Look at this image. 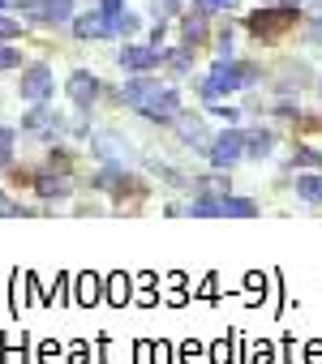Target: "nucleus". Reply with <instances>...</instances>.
I'll list each match as a JSON object with an SVG mask.
<instances>
[{"mask_svg":"<svg viewBox=\"0 0 322 364\" xmlns=\"http://www.w3.org/2000/svg\"><path fill=\"white\" fill-rule=\"evenodd\" d=\"M172 129H177V141L185 146V150H194V154H207V146H211V129H207V120L202 116H194V112H177L172 116Z\"/></svg>","mask_w":322,"mask_h":364,"instance_id":"0eeeda50","label":"nucleus"},{"mask_svg":"<svg viewBox=\"0 0 322 364\" xmlns=\"http://www.w3.org/2000/svg\"><path fill=\"white\" fill-rule=\"evenodd\" d=\"M215 52H219V56H232V31H224V35L215 39Z\"/></svg>","mask_w":322,"mask_h":364,"instance_id":"2f4dec72","label":"nucleus"},{"mask_svg":"<svg viewBox=\"0 0 322 364\" xmlns=\"http://www.w3.org/2000/svg\"><path fill=\"white\" fill-rule=\"evenodd\" d=\"M90 154L103 163V167H125V171H133L137 167V146L120 133V129H90Z\"/></svg>","mask_w":322,"mask_h":364,"instance_id":"f03ea898","label":"nucleus"},{"mask_svg":"<svg viewBox=\"0 0 322 364\" xmlns=\"http://www.w3.org/2000/svg\"><path fill=\"white\" fill-rule=\"evenodd\" d=\"M275 150H279V133H271V129H245V159L262 163Z\"/></svg>","mask_w":322,"mask_h":364,"instance_id":"ddd939ff","label":"nucleus"},{"mask_svg":"<svg viewBox=\"0 0 322 364\" xmlns=\"http://www.w3.org/2000/svg\"><path fill=\"white\" fill-rule=\"evenodd\" d=\"M18 5L31 14V22H43V26H61L73 18V0H18Z\"/></svg>","mask_w":322,"mask_h":364,"instance_id":"9d476101","label":"nucleus"},{"mask_svg":"<svg viewBox=\"0 0 322 364\" xmlns=\"http://www.w3.org/2000/svg\"><path fill=\"white\" fill-rule=\"evenodd\" d=\"M237 5V0H198V9L202 14H215V9H232Z\"/></svg>","mask_w":322,"mask_h":364,"instance_id":"c85d7f7f","label":"nucleus"},{"mask_svg":"<svg viewBox=\"0 0 322 364\" xmlns=\"http://www.w3.org/2000/svg\"><path fill=\"white\" fill-rule=\"evenodd\" d=\"M0 215H5V219H18V215H26V210H22V206H14L5 193H0Z\"/></svg>","mask_w":322,"mask_h":364,"instance_id":"7c9ffc66","label":"nucleus"},{"mask_svg":"<svg viewBox=\"0 0 322 364\" xmlns=\"http://www.w3.org/2000/svg\"><path fill=\"white\" fill-rule=\"evenodd\" d=\"M65 95H69L73 112H90V107H95V99L103 95V82H99L90 69H73V73H69V82H65Z\"/></svg>","mask_w":322,"mask_h":364,"instance_id":"6e6552de","label":"nucleus"},{"mask_svg":"<svg viewBox=\"0 0 322 364\" xmlns=\"http://www.w3.org/2000/svg\"><path fill=\"white\" fill-rule=\"evenodd\" d=\"M0 39H22V22H18V18H5V14H0Z\"/></svg>","mask_w":322,"mask_h":364,"instance_id":"cd10ccee","label":"nucleus"},{"mask_svg":"<svg viewBox=\"0 0 322 364\" xmlns=\"http://www.w3.org/2000/svg\"><path fill=\"white\" fill-rule=\"evenodd\" d=\"M150 14H155V22H168V18L181 14V5L177 0H150Z\"/></svg>","mask_w":322,"mask_h":364,"instance_id":"a878e982","label":"nucleus"},{"mask_svg":"<svg viewBox=\"0 0 322 364\" xmlns=\"http://www.w3.org/2000/svg\"><path fill=\"white\" fill-rule=\"evenodd\" d=\"M73 39H112V18H108L103 9L73 18Z\"/></svg>","mask_w":322,"mask_h":364,"instance_id":"4468645a","label":"nucleus"},{"mask_svg":"<svg viewBox=\"0 0 322 364\" xmlns=\"http://www.w3.org/2000/svg\"><path fill=\"white\" fill-rule=\"evenodd\" d=\"M185 215H194V219H224V210H219L215 198H194V202H185Z\"/></svg>","mask_w":322,"mask_h":364,"instance_id":"412c9836","label":"nucleus"},{"mask_svg":"<svg viewBox=\"0 0 322 364\" xmlns=\"http://www.w3.org/2000/svg\"><path fill=\"white\" fill-rule=\"evenodd\" d=\"M35 193H39V202H69V193H73V176L48 167V171L35 176Z\"/></svg>","mask_w":322,"mask_h":364,"instance_id":"f8f14e48","label":"nucleus"},{"mask_svg":"<svg viewBox=\"0 0 322 364\" xmlns=\"http://www.w3.org/2000/svg\"><path fill=\"white\" fill-rule=\"evenodd\" d=\"M14 141H18V133L9 124H0V167H14Z\"/></svg>","mask_w":322,"mask_h":364,"instance_id":"b1692460","label":"nucleus"},{"mask_svg":"<svg viewBox=\"0 0 322 364\" xmlns=\"http://www.w3.org/2000/svg\"><path fill=\"white\" fill-rule=\"evenodd\" d=\"M52 90H56V73H52L48 65L22 69V77H18V99H26V103H48Z\"/></svg>","mask_w":322,"mask_h":364,"instance_id":"39448f33","label":"nucleus"},{"mask_svg":"<svg viewBox=\"0 0 322 364\" xmlns=\"http://www.w3.org/2000/svg\"><path fill=\"white\" fill-rule=\"evenodd\" d=\"M146 163H150V176H159V180H164V185H172V189H189V185H194V176L177 171V163H172V159H159V154H150Z\"/></svg>","mask_w":322,"mask_h":364,"instance_id":"f3484780","label":"nucleus"},{"mask_svg":"<svg viewBox=\"0 0 322 364\" xmlns=\"http://www.w3.org/2000/svg\"><path fill=\"white\" fill-rule=\"evenodd\" d=\"M219 210H224V219H254L258 215V202L254 198H219Z\"/></svg>","mask_w":322,"mask_h":364,"instance_id":"aec40b11","label":"nucleus"},{"mask_svg":"<svg viewBox=\"0 0 322 364\" xmlns=\"http://www.w3.org/2000/svg\"><path fill=\"white\" fill-rule=\"evenodd\" d=\"M305 14H309V18H322V0H313V5H309Z\"/></svg>","mask_w":322,"mask_h":364,"instance_id":"72a5a7b5","label":"nucleus"},{"mask_svg":"<svg viewBox=\"0 0 322 364\" xmlns=\"http://www.w3.org/2000/svg\"><path fill=\"white\" fill-rule=\"evenodd\" d=\"M116 65L125 69V73H150L155 65H164V48H137V43H125L120 48V56H116Z\"/></svg>","mask_w":322,"mask_h":364,"instance_id":"9b49d317","label":"nucleus"},{"mask_svg":"<svg viewBox=\"0 0 322 364\" xmlns=\"http://www.w3.org/2000/svg\"><path fill=\"white\" fill-rule=\"evenodd\" d=\"M99 9H103V14H108V18H116V14H120V9H125V0H99Z\"/></svg>","mask_w":322,"mask_h":364,"instance_id":"473e14b6","label":"nucleus"},{"mask_svg":"<svg viewBox=\"0 0 322 364\" xmlns=\"http://www.w3.org/2000/svg\"><path fill=\"white\" fill-rule=\"evenodd\" d=\"M5 5H18V0H0V9H5Z\"/></svg>","mask_w":322,"mask_h":364,"instance_id":"f704fd0d","label":"nucleus"},{"mask_svg":"<svg viewBox=\"0 0 322 364\" xmlns=\"http://www.w3.org/2000/svg\"><path fill=\"white\" fill-rule=\"evenodd\" d=\"M318 95H322V77H318Z\"/></svg>","mask_w":322,"mask_h":364,"instance_id":"c9c22d12","label":"nucleus"},{"mask_svg":"<svg viewBox=\"0 0 322 364\" xmlns=\"http://www.w3.org/2000/svg\"><path fill=\"white\" fill-rule=\"evenodd\" d=\"M112 35H125V39H129V35H137V18H133L129 9H120V14L112 18Z\"/></svg>","mask_w":322,"mask_h":364,"instance_id":"393cba45","label":"nucleus"},{"mask_svg":"<svg viewBox=\"0 0 322 364\" xmlns=\"http://www.w3.org/2000/svg\"><path fill=\"white\" fill-rule=\"evenodd\" d=\"M9 69H22V52L18 48H0V73H9Z\"/></svg>","mask_w":322,"mask_h":364,"instance_id":"bb28decb","label":"nucleus"},{"mask_svg":"<svg viewBox=\"0 0 322 364\" xmlns=\"http://www.w3.org/2000/svg\"><path fill=\"white\" fill-rule=\"evenodd\" d=\"M262 73H258V65H245V60H228V56H219L215 65H211V73H207V82L198 86L202 90V103L207 107H215V103H224L232 90H245V86H254Z\"/></svg>","mask_w":322,"mask_h":364,"instance_id":"f257e3e1","label":"nucleus"},{"mask_svg":"<svg viewBox=\"0 0 322 364\" xmlns=\"http://www.w3.org/2000/svg\"><path fill=\"white\" fill-rule=\"evenodd\" d=\"M189 189H194L198 198H215V202H219V198H228V171H219V167H215V171H202V176H194Z\"/></svg>","mask_w":322,"mask_h":364,"instance_id":"dca6fc26","label":"nucleus"},{"mask_svg":"<svg viewBox=\"0 0 322 364\" xmlns=\"http://www.w3.org/2000/svg\"><path fill=\"white\" fill-rule=\"evenodd\" d=\"M133 112H137L142 120H150V124H172V116L181 112V95H177L172 86H155Z\"/></svg>","mask_w":322,"mask_h":364,"instance_id":"20e7f679","label":"nucleus"},{"mask_svg":"<svg viewBox=\"0 0 322 364\" xmlns=\"http://www.w3.org/2000/svg\"><path fill=\"white\" fill-rule=\"evenodd\" d=\"M288 167H301V163H309V167H322V150H313V146H296L288 159H284Z\"/></svg>","mask_w":322,"mask_h":364,"instance_id":"5701e85b","label":"nucleus"},{"mask_svg":"<svg viewBox=\"0 0 322 364\" xmlns=\"http://www.w3.org/2000/svg\"><path fill=\"white\" fill-rule=\"evenodd\" d=\"M181 39H185V48H198V43H207V14H202V9L181 18Z\"/></svg>","mask_w":322,"mask_h":364,"instance_id":"6ab92c4d","label":"nucleus"},{"mask_svg":"<svg viewBox=\"0 0 322 364\" xmlns=\"http://www.w3.org/2000/svg\"><path fill=\"white\" fill-rule=\"evenodd\" d=\"M305 39L322 48V18H309V31H305Z\"/></svg>","mask_w":322,"mask_h":364,"instance_id":"c756f323","label":"nucleus"},{"mask_svg":"<svg viewBox=\"0 0 322 364\" xmlns=\"http://www.w3.org/2000/svg\"><path fill=\"white\" fill-rule=\"evenodd\" d=\"M164 65H168L177 77H185V73H189V65H194V48H177V52H164Z\"/></svg>","mask_w":322,"mask_h":364,"instance_id":"4be33fe9","label":"nucleus"},{"mask_svg":"<svg viewBox=\"0 0 322 364\" xmlns=\"http://www.w3.org/2000/svg\"><path fill=\"white\" fill-rule=\"evenodd\" d=\"M22 133H31L39 141H52L56 133H65V116L48 103H31V112L22 116Z\"/></svg>","mask_w":322,"mask_h":364,"instance_id":"423d86ee","label":"nucleus"},{"mask_svg":"<svg viewBox=\"0 0 322 364\" xmlns=\"http://www.w3.org/2000/svg\"><path fill=\"white\" fill-rule=\"evenodd\" d=\"M292 18H296V9H279V5H271V9H258V14H249V31H254V39H279L288 26H292Z\"/></svg>","mask_w":322,"mask_h":364,"instance_id":"1a4fd4ad","label":"nucleus"},{"mask_svg":"<svg viewBox=\"0 0 322 364\" xmlns=\"http://www.w3.org/2000/svg\"><path fill=\"white\" fill-rule=\"evenodd\" d=\"M155 86H159V77H150V73H133V77H129V82L116 90V103H125V107H137V103H142V99H146Z\"/></svg>","mask_w":322,"mask_h":364,"instance_id":"2eb2a0df","label":"nucleus"},{"mask_svg":"<svg viewBox=\"0 0 322 364\" xmlns=\"http://www.w3.org/2000/svg\"><path fill=\"white\" fill-rule=\"evenodd\" d=\"M292 193H296L305 206H322V176H309V171L296 176V180H292Z\"/></svg>","mask_w":322,"mask_h":364,"instance_id":"a211bd4d","label":"nucleus"},{"mask_svg":"<svg viewBox=\"0 0 322 364\" xmlns=\"http://www.w3.org/2000/svg\"><path fill=\"white\" fill-rule=\"evenodd\" d=\"M207 159H211V167L232 171L245 159V129H219L211 137V146H207Z\"/></svg>","mask_w":322,"mask_h":364,"instance_id":"7ed1b4c3","label":"nucleus"}]
</instances>
